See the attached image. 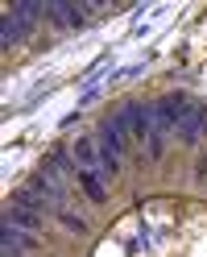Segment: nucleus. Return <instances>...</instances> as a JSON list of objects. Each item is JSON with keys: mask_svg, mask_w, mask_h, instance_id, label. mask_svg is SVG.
I'll return each mask as SVG.
<instances>
[{"mask_svg": "<svg viewBox=\"0 0 207 257\" xmlns=\"http://www.w3.org/2000/svg\"><path fill=\"white\" fill-rule=\"evenodd\" d=\"M124 154V120L116 116V120H108V124H100V158H104V170H112L116 174V158Z\"/></svg>", "mask_w": 207, "mask_h": 257, "instance_id": "nucleus-1", "label": "nucleus"}, {"mask_svg": "<svg viewBox=\"0 0 207 257\" xmlns=\"http://www.w3.org/2000/svg\"><path fill=\"white\" fill-rule=\"evenodd\" d=\"M120 120H124V124L133 128V137H137V141L153 137V108H149V104H124Z\"/></svg>", "mask_w": 207, "mask_h": 257, "instance_id": "nucleus-2", "label": "nucleus"}, {"mask_svg": "<svg viewBox=\"0 0 207 257\" xmlns=\"http://www.w3.org/2000/svg\"><path fill=\"white\" fill-rule=\"evenodd\" d=\"M71 154H75V170H95V166L104 170V158H100V150H95L91 137H79L71 146Z\"/></svg>", "mask_w": 207, "mask_h": 257, "instance_id": "nucleus-3", "label": "nucleus"}, {"mask_svg": "<svg viewBox=\"0 0 207 257\" xmlns=\"http://www.w3.org/2000/svg\"><path fill=\"white\" fill-rule=\"evenodd\" d=\"M5 224H13V228H25V232H38V228H42V216L17 203V207H9V212H5Z\"/></svg>", "mask_w": 207, "mask_h": 257, "instance_id": "nucleus-4", "label": "nucleus"}, {"mask_svg": "<svg viewBox=\"0 0 207 257\" xmlns=\"http://www.w3.org/2000/svg\"><path fill=\"white\" fill-rule=\"evenodd\" d=\"M203 128H207V108H190L186 120H182V128H178V137L182 141H199Z\"/></svg>", "mask_w": 207, "mask_h": 257, "instance_id": "nucleus-5", "label": "nucleus"}, {"mask_svg": "<svg viewBox=\"0 0 207 257\" xmlns=\"http://www.w3.org/2000/svg\"><path fill=\"white\" fill-rule=\"evenodd\" d=\"M46 13H50L54 21H67V29H79L87 21V9H79V5H50Z\"/></svg>", "mask_w": 207, "mask_h": 257, "instance_id": "nucleus-6", "label": "nucleus"}, {"mask_svg": "<svg viewBox=\"0 0 207 257\" xmlns=\"http://www.w3.org/2000/svg\"><path fill=\"white\" fill-rule=\"evenodd\" d=\"M0 245H5V249H38V240L29 236L25 228H13V224H5V228H0Z\"/></svg>", "mask_w": 207, "mask_h": 257, "instance_id": "nucleus-7", "label": "nucleus"}, {"mask_svg": "<svg viewBox=\"0 0 207 257\" xmlns=\"http://www.w3.org/2000/svg\"><path fill=\"white\" fill-rule=\"evenodd\" d=\"M25 34H29V21H25V17H17V13L9 9V13H5V46H13V42H21Z\"/></svg>", "mask_w": 207, "mask_h": 257, "instance_id": "nucleus-8", "label": "nucleus"}, {"mask_svg": "<svg viewBox=\"0 0 207 257\" xmlns=\"http://www.w3.org/2000/svg\"><path fill=\"white\" fill-rule=\"evenodd\" d=\"M75 174H79V183H83V191H87V195H91L95 203H104V199H108V191H104V179H100L95 170H75Z\"/></svg>", "mask_w": 207, "mask_h": 257, "instance_id": "nucleus-9", "label": "nucleus"}, {"mask_svg": "<svg viewBox=\"0 0 207 257\" xmlns=\"http://www.w3.org/2000/svg\"><path fill=\"white\" fill-rule=\"evenodd\" d=\"M58 216H62V224H67L71 232H87V220L83 216H71V212H58Z\"/></svg>", "mask_w": 207, "mask_h": 257, "instance_id": "nucleus-10", "label": "nucleus"}, {"mask_svg": "<svg viewBox=\"0 0 207 257\" xmlns=\"http://www.w3.org/2000/svg\"><path fill=\"white\" fill-rule=\"evenodd\" d=\"M13 13H17V17H25V21H34L42 9H38V5H13Z\"/></svg>", "mask_w": 207, "mask_h": 257, "instance_id": "nucleus-11", "label": "nucleus"}]
</instances>
